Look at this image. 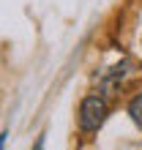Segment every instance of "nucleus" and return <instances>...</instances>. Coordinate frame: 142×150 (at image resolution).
Returning <instances> with one entry per match:
<instances>
[{"mask_svg": "<svg viewBox=\"0 0 142 150\" xmlns=\"http://www.w3.org/2000/svg\"><path fill=\"white\" fill-rule=\"evenodd\" d=\"M107 117V101L101 96H87L79 107V128L82 131H99Z\"/></svg>", "mask_w": 142, "mask_h": 150, "instance_id": "obj_1", "label": "nucleus"}, {"mask_svg": "<svg viewBox=\"0 0 142 150\" xmlns=\"http://www.w3.org/2000/svg\"><path fill=\"white\" fill-rule=\"evenodd\" d=\"M129 115H131V120H134L137 126L142 128V93H137L134 98H131V104H129Z\"/></svg>", "mask_w": 142, "mask_h": 150, "instance_id": "obj_2", "label": "nucleus"}, {"mask_svg": "<svg viewBox=\"0 0 142 150\" xmlns=\"http://www.w3.org/2000/svg\"><path fill=\"white\" fill-rule=\"evenodd\" d=\"M44 142H47V134H41L38 139H36V147L33 150H44Z\"/></svg>", "mask_w": 142, "mask_h": 150, "instance_id": "obj_3", "label": "nucleus"}, {"mask_svg": "<svg viewBox=\"0 0 142 150\" xmlns=\"http://www.w3.org/2000/svg\"><path fill=\"white\" fill-rule=\"evenodd\" d=\"M6 139H8V131H0V150H6Z\"/></svg>", "mask_w": 142, "mask_h": 150, "instance_id": "obj_4", "label": "nucleus"}]
</instances>
